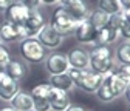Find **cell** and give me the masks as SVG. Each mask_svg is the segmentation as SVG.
Here are the masks:
<instances>
[{
  "mask_svg": "<svg viewBox=\"0 0 130 111\" xmlns=\"http://www.w3.org/2000/svg\"><path fill=\"white\" fill-rule=\"evenodd\" d=\"M88 57H90L88 68L93 73L105 76L108 73H113L116 68L115 53L111 51L108 45H93L91 51L88 53Z\"/></svg>",
  "mask_w": 130,
  "mask_h": 111,
  "instance_id": "obj_1",
  "label": "cell"
},
{
  "mask_svg": "<svg viewBox=\"0 0 130 111\" xmlns=\"http://www.w3.org/2000/svg\"><path fill=\"white\" fill-rule=\"evenodd\" d=\"M67 74L71 77V80L74 83V86H77L80 91L88 93V94H94L96 90L101 86L104 76L93 73L91 70H77V68H68Z\"/></svg>",
  "mask_w": 130,
  "mask_h": 111,
  "instance_id": "obj_2",
  "label": "cell"
},
{
  "mask_svg": "<svg viewBox=\"0 0 130 111\" xmlns=\"http://www.w3.org/2000/svg\"><path fill=\"white\" fill-rule=\"evenodd\" d=\"M19 53L28 63H40L46 57V50L36 37H26L19 43Z\"/></svg>",
  "mask_w": 130,
  "mask_h": 111,
  "instance_id": "obj_3",
  "label": "cell"
},
{
  "mask_svg": "<svg viewBox=\"0 0 130 111\" xmlns=\"http://www.w3.org/2000/svg\"><path fill=\"white\" fill-rule=\"evenodd\" d=\"M50 25L57 31V33H60L62 36H67V34H73L77 22H74L70 17L68 12L63 9V6H57L51 14Z\"/></svg>",
  "mask_w": 130,
  "mask_h": 111,
  "instance_id": "obj_4",
  "label": "cell"
},
{
  "mask_svg": "<svg viewBox=\"0 0 130 111\" xmlns=\"http://www.w3.org/2000/svg\"><path fill=\"white\" fill-rule=\"evenodd\" d=\"M45 71L53 76V74H63V73H67L70 65H68V59H67V54H63V53H50V54H46L45 57Z\"/></svg>",
  "mask_w": 130,
  "mask_h": 111,
  "instance_id": "obj_5",
  "label": "cell"
},
{
  "mask_svg": "<svg viewBox=\"0 0 130 111\" xmlns=\"http://www.w3.org/2000/svg\"><path fill=\"white\" fill-rule=\"evenodd\" d=\"M36 39L42 43V46L45 50H57L59 46L63 42V36L50 25V23H45V26L39 31V34L36 36Z\"/></svg>",
  "mask_w": 130,
  "mask_h": 111,
  "instance_id": "obj_6",
  "label": "cell"
},
{
  "mask_svg": "<svg viewBox=\"0 0 130 111\" xmlns=\"http://www.w3.org/2000/svg\"><path fill=\"white\" fill-rule=\"evenodd\" d=\"M73 34H74V39L79 43H82V45H96L98 31H96V28L91 25V22L88 19L77 22Z\"/></svg>",
  "mask_w": 130,
  "mask_h": 111,
  "instance_id": "obj_7",
  "label": "cell"
},
{
  "mask_svg": "<svg viewBox=\"0 0 130 111\" xmlns=\"http://www.w3.org/2000/svg\"><path fill=\"white\" fill-rule=\"evenodd\" d=\"M51 85L50 83H39L31 90L32 97V109L34 111H51L50 102H48V93H50Z\"/></svg>",
  "mask_w": 130,
  "mask_h": 111,
  "instance_id": "obj_8",
  "label": "cell"
},
{
  "mask_svg": "<svg viewBox=\"0 0 130 111\" xmlns=\"http://www.w3.org/2000/svg\"><path fill=\"white\" fill-rule=\"evenodd\" d=\"M0 39L3 43H12V42H22L26 39L25 29L22 25H14L8 20H5L0 25Z\"/></svg>",
  "mask_w": 130,
  "mask_h": 111,
  "instance_id": "obj_9",
  "label": "cell"
},
{
  "mask_svg": "<svg viewBox=\"0 0 130 111\" xmlns=\"http://www.w3.org/2000/svg\"><path fill=\"white\" fill-rule=\"evenodd\" d=\"M25 29V34L26 37H36L39 34V31L45 26V19H43V14L39 9H32L29 11L28 17L25 20V23L22 25Z\"/></svg>",
  "mask_w": 130,
  "mask_h": 111,
  "instance_id": "obj_10",
  "label": "cell"
},
{
  "mask_svg": "<svg viewBox=\"0 0 130 111\" xmlns=\"http://www.w3.org/2000/svg\"><path fill=\"white\" fill-rule=\"evenodd\" d=\"M3 14H5V20L11 22L14 25H23L29 14V9L25 8L20 2H14L6 8V11Z\"/></svg>",
  "mask_w": 130,
  "mask_h": 111,
  "instance_id": "obj_11",
  "label": "cell"
},
{
  "mask_svg": "<svg viewBox=\"0 0 130 111\" xmlns=\"http://www.w3.org/2000/svg\"><path fill=\"white\" fill-rule=\"evenodd\" d=\"M48 102H50L51 111H65L71 103L67 91H62L53 86L50 88V93H48Z\"/></svg>",
  "mask_w": 130,
  "mask_h": 111,
  "instance_id": "obj_12",
  "label": "cell"
},
{
  "mask_svg": "<svg viewBox=\"0 0 130 111\" xmlns=\"http://www.w3.org/2000/svg\"><path fill=\"white\" fill-rule=\"evenodd\" d=\"M19 91H20L19 82L11 79V77H8L6 74H2V79H0V100L11 102V99Z\"/></svg>",
  "mask_w": 130,
  "mask_h": 111,
  "instance_id": "obj_13",
  "label": "cell"
},
{
  "mask_svg": "<svg viewBox=\"0 0 130 111\" xmlns=\"http://www.w3.org/2000/svg\"><path fill=\"white\" fill-rule=\"evenodd\" d=\"M3 74H6L8 77L14 79V80L20 82L22 79L28 74V65L20 59H11L6 63V66L3 68Z\"/></svg>",
  "mask_w": 130,
  "mask_h": 111,
  "instance_id": "obj_14",
  "label": "cell"
},
{
  "mask_svg": "<svg viewBox=\"0 0 130 111\" xmlns=\"http://www.w3.org/2000/svg\"><path fill=\"white\" fill-rule=\"evenodd\" d=\"M63 9L68 12V15L74 20V22H80V20H85L88 19L90 15V6L84 2V0H76V2L63 6Z\"/></svg>",
  "mask_w": 130,
  "mask_h": 111,
  "instance_id": "obj_15",
  "label": "cell"
},
{
  "mask_svg": "<svg viewBox=\"0 0 130 111\" xmlns=\"http://www.w3.org/2000/svg\"><path fill=\"white\" fill-rule=\"evenodd\" d=\"M68 59V65L70 68H77V70H88V53L82 48H73L70 50V53L67 54Z\"/></svg>",
  "mask_w": 130,
  "mask_h": 111,
  "instance_id": "obj_16",
  "label": "cell"
},
{
  "mask_svg": "<svg viewBox=\"0 0 130 111\" xmlns=\"http://www.w3.org/2000/svg\"><path fill=\"white\" fill-rule=\"evenodd\" d=\"M104 80H107V83H108L110 90L113 91V94H115V97L122 96L124 91H125V86L128 85V82H127V80H124V79H122L119 74H116L115 71L105 74V76H104Z\"/></svg>",
  "mask_w": 130,
  "mask_h": 111,
  "instance_id": "obj_17",
  "label": "cell"
},
{
  "mask_svg": "<svg viewBox=\"0 0 130 111\" xmlns=\"http://www.w3.org/2000/svg\"><path fill=\"white\" fill-rule=\"evenodd\" d=\"M11 106L14 109H17V111H29L32 109V97H31V94L26 93V91H19L15 96L11 99Z\"/></svg>",
  "mask_w": 130,
  "mask_h": 111,
  "instance_id": "obj_18",
  "label": "cell"
},
{
  "mask_svg": "<svg viewBox=\"0 0 130 111\" xmlns=\"http://www.w3.org/2000/svg\"><path fill=\"white\" fill-rule=\"evenodd\" d=\"M50 83L53 88H57V90H62V91H67L70 93L73 88H74V83L71 80V77L67 74V73H63V74H53L50 76Z\"/></svg>",
  "mask_w": 130,
  "mask_h": 111,
  "instance_id": "obj_19",
  "label": "cell"
},
{
  "mask_svg": "<svg viewBox=\"0 0 130 111\" xmlns=\"http://www.w3.org/2000/svg\"><path fill=\"white\" fill-rule=\"evenodd\" d=\"M119 31L110 28L108 25L104 26L102 29L98 31V37H96V45H111L119 39Z\"/></svg>",
  "mask_w": 130,
  "mask_h": 111,
  "instance_id": "obj_20",
  "label": "cell"
},
{
  "mask_svg": "<svg viewBox=\"0 0 130 111\" xmlns=\"http://www.w3.org/2000/svg\"><path fill=\"white\" fill-rule=\"evenodd\" d=\"M115 53V62L119 65H130V40L122 42Z\"/></svg>",
  "mask_w": 130,
  "mask_h": 111,
  "instance_id": "obj_21",
  "label": "cell"
},
{
  "mask_svg": "<svg viewBox=\"0 0 130 111\" xmlns=\"http://www.w3.org/2000/svg\"><path fill=\"white\" fill-rule=\"evenodd\" d=\"M108 19H110V15L105 14V12H102L101 9H96V11L90 12V15H88V20H90L91 25L96 28V31H99V29H102L104 26H107V25H108Z\"/></svg>",
  "mask_w": 130,
  "mask_h": 111,
  "instance_id": "obj_22",
  "label": "cell"
},
{
  "mask_svg": "<svg viewBox=\"0 0 130 111\" xmlns=\"http://www.w3.org/2000/svg\"><path fill=\"white\" fill-rule=\"evenodd\" d=\"M96 97L99 99L102 103H110V102H113L116 97H115V94H113V91L110 90V86H108V83H107V80H102V83H101V86L96 90Z\"/></svg>",
  "mask_w": 130,
  "mask_h": 111,
  "instance_id": "obj_23",
  "label": "cell"
},
{
  "mask_svg": "<svg viewBox=\"0 0 130 111\" xmlns=\"http://www.w3.org/2000/svg\"><path fill=\"white\" fill-rule=\"evenodd\" d=\"M98 9H101L102 12H105L108 15L122 11L119 0H98Z\"/></svg>",
  "mask_w": 130,
  "mask_h": 111,
  "instance_id": "obj_24",
  "label": "cell"
},
{
  "mask_svg": "<svg viewBox=\"0 0 130 111\" xmlns=\"http://www.w3.org/2000/svg\"><path fill=\"white\" fill-rule=\"evenodd\" d=\"M122 20H124L122 11H119V12H116V14H111L110 19H108V26L113 28V29H116V31H119V28H121V25H122Z\"/></svg>",
  "mask_w": 130,
  "mask_h": 111,
  "instance_id": "obj_25",
  "label": "cell"
},
{
  "mask_svg": "<svg viewBox=\"0 0 130 111\" xmlns=\"http://www.w3.org/2000/svg\"><path fill=\"white\" fill-rule=\"evenodd\" d=\"M11 60V56H9V51L6 48V45L0 43V70L3 71V68L6 66V63Z\"/></svg>",
  "mask_w": 130,
  "mask_h": 111,
  "instance_id": "obj_26",
  "label": "cell"
},
{
  "mask_svg": "<svg viewBox=\"0 0 130 111\" xmlns=\"http://www.w3.org/2000/svg\"><path fill=\"white\" fill-rule=\"evenodd\" d=\"M115 73L130 83V65H119L118 68H115Z\"/></svg>",
  "mask_w": 130,
  "mask_h": 111,
  "instance_id": "obj_27",
  "label": "cell"
},
{
  "mask_svg": "<svg viewBox=\"0 0 130 111\" xmlns=\"http://www.w3.org/2000/svg\"><path fill=\"white\" fill-rule=\"evenodd\" d=\"M19 2H20L25 8H28L29 11L39 9V8H40V0H19Z\"/></svg>",
  "mask_w": 130,
  "mask_h": 111,
  "instance_id": "obj_28",
  "label": "cell"
},
{
  "mask_svg": "<svg viewBox=\"0 0 130 111\" xmlns=\"http://www.w3.org/2000/svg\"><path fill=\"white\" fill-rule=\"evenodd\" d=\"M65 111H88L84 105H80V103H70L68 108L65 109Z\"/></svg>",
  "mask_w": 130,
  "mask_h": 111,
  "instance_id": "obj_29",
  "label": "cell"
},
{
  "mask_svg": "<svg viewBox=\"0 0 130 111\" xmlns=\"http://www.w3.org/2000/svg\"><path fill=\"white\" fill-rule=\"evenodd\" d=\"M15 0H0V12H5L6 11V8L11 5V3H14Z\"/></svg>",
  "mask_w": 130,
  "mask_h": 111,
  "instance_id": "obj_30",
  "label": "cell"
},
{
  "mask_svg": "<svg viewBox=\"0 0 130 111\" xmlns=\"http://www.w3.org/2000/svg\"><path fill=\"white\" fill-rule=\"evenodd\" d=\"M122 96H124V99H125V102L130 105V83L125 86V91H124V94H122Z\"/></svg>",
  "mask_w": 130,
  "mask_h": 111,
  "instance_id": "obj_31",
  "label": "cell"
},
{
  "mask_svg": "<svg viewBox=\"0 0 130 111\" xmlns=\"http://www.w3.org/2000/svg\"><path fill=\"white\" fill-rule=\"evenodd\" d=\"M57 3H59V0H40V5H45V6H53Z\"/></svg>",
  "mask_w": 130,
  "mask_h": 111,
  "instance_id": "obj_32",
  "label": "cell"
},
{
  "mask_svg": "<svg viewBox=\"0 0 130 111\" xmlns=\"http://www.w3.org/2000/svg\"><path fill=\"white\" fill-rule=\"evenodd\" d=\"M73 2H76V0H59L60 6H67V5H70V3H73Z\"/></svg>",
  "mask_w": 130,
  "mask_h": 111,
  "instance_id": "obj_33",
  "label": "cell"
},
{
  "mask_svg": "<svg viewBox=\"0 0 130 111\" xmlns=\"http://www.w3.org/2000/svg\"><path fill=\"white\" fill-rule=\"evenodd\" d=\"M0 111H17V109H14V108H12V106L9 105V106H5V108H2Z\"/></svg>",
  "mask_w": 130,
  "mask_h": 111,
  "instance_id": "obj_34",
  "label": "cell"
},
{
  "mask_svg": "<svg viewBox=\"0 0 130 111\" xmlns=\"http://www.w3.org/2000/svg\"><path fill=\"white\" fill-rule=\"evenodd\" d=\"M2 74H3V71H2V70H0V79H2Z\"/></svg>",
  "mask_w": 130,
  "mask_h": 111,
  "instance_id": "obj_35",
  "label": "cell"
},
{
  "mask_svg": "<svg viewBox=\"0 0 130 111\" xmlns=\"http://www.w3.org/2000/svg\"><path fill=\"white\" fill-rule=\"evenodd\" d=\"M0 43H2V39H0Z\"/></svg>",
  "mask_w": 130,
  "mask_h": 111,
  "instance_id": "obj_36",
  "label": "cell"
},
{
  "mask_svg": "<svg viewBox=\"0 0 130 111\" xmlns=\"http://www.w3.org/2000/svg\"><path fill=\"white\" fill-rule=\"evenodd\" d=\"M29 111H34V109H29Z\"/></svg>",
  "mask_w": 130,
  "mask_h": 111,
  "instance_id": "obj_37",
  "label": "cell"
},
{
  "mask_svg": "<svg viewBox=\"0 0 130 111\" xmlns=\"http://www.w3.org/2000/svg\"><path fill=\"white\" fill-rule=\"evenodd\" d=\"M128 111H130V108H128Z\"/></svg>",
  "mask_w": 130,
  "mask_h": 111,
  "instance_id": "obj_38",
  "label": "cell"
}]
</instances>
